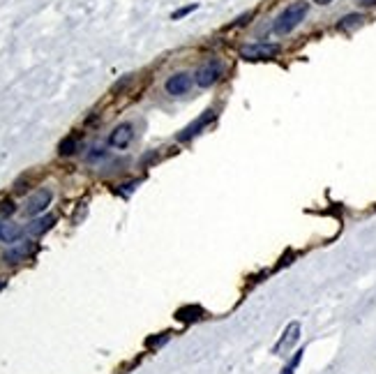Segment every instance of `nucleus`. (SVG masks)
Segmentation results:
<instances>
[{"instance_id": "18", "label": "nucleus", "mask_w": 376, "mask_h": 374, "mask_svg": "<svg viewBox=\"0 0 376 374\" xmlns=\"http://www.w3.org/2000/svg\"><path fill=\"white\" fill-rule=\"evenodd\" d=\"M100 157H107V150H104V148H93V150L88 152V162H95V159H100Z\"/></svg>"}, {"instance_id": "10", "label": "nucleus", "mask_w": 376, "mask_h": 374, "mask_svg": "<svg viewBox=\"0 0 376 374\" xmlns=\"http://www.w3.org/2000/svg\"><path fill=\"white\" fill-rule=\"evenodd\" d=\"M21 227H16V224H12V222H0V241L2 243H16L21 238Z\"/></svg>"}, {"instance_id": "21", "label": "nucleus", "mask_w": 376, "mask_h": 374, "mask_svg": "<svg viewBox=\"0 0 376 374\" xmlns=\"http://www.w3.org/2000/svg\"><path fill=\"white\" fill-rule=\"evenodd\" d=\"M123 187H125V190H120V192H125V194H129V192H132L134 187H136V183H127V185H123Z\"/></svg>"}, {"instance_id": "22", "label": "nucleus", "mask_w": 376, "mask_h": 374, "mask_svg": "<svg viewBox=\"0 0 376 374\" xmlns=\"http://www.w3.org/2000/svg\"><path fill=\"white\" fill-rule=\"evenodd\" d=\"M363 5H376V0H360Z\"/></svg>"}, {"instance_id": "12", "label": "nucleus", "mask_w": 376, "mask_h": 374, "mask_svg": "<svg viewBox=\"0 0 376 374\" xmlns=\"http://www.w3.org/2000/svg\"><path fill=\"white\" fill-rule=\"evenodd\" d=\"M53 222H56V217H53V215H44V217H39V220H35V222H30V227H28V234H30V236H39V234H44V231H49V229L53 227Z\"/></svg>"}, {"instance_id": "8", "label": "nucleus", "mask_w": 376, "mask_h": 374, "mask_svg": "<svg viewBox=\"0 0 376 374\" xmlns=\"http://www.w3.org/2000/svg\"><path fill=\"white\" fill-rule=\"evenodd\" d=\"M298 337H300V324H298V321H293V324H288V326H286V330H284L282 340L277 342L275 354H284V351H288L295 342H298Z\"/></svg>"}, {"instance_id": "6", "label": "nucleus", "mask_w": 376, "mask_h": 374, "mask_svg": "<svg viewBox=\"0 0 376 374\" xmlns=\"http://www.w3.org/2000/svg\"><path fill=\"white\" fill-rule=\"evenodd\" d=\"M132 139H134V127L129 123H123V125H118L109 134V143L113 148H127Z\"/></svg>"}, {"instance_id": "17", "label": "nucleus", "mask_w": 376, "mask_h": 374, "mask_svg": "<svg viewBox=\"0 0 376 374\" xmlns=\"http://www.w3.org/2000/svg\"><path fill=\"white\" fill-rule=\"evenodd\" d=\"M300 358H302V351H295V356H293V361L288 363L286 368H284V372L282 374H293V370L300 365Z\"/></svg>"}, {"instance_id": "23", "label": "nucleus", "mask_w": 376, "mask_h": 374, "mask_svg": "<svg viewBox=\"0 0 376 374\" xmlns=\"http://www.w3.org/2000/svg\"><path fill=\"white\" fill-rule=\"evenodd\" d=\"M314 2H319V5H328V2H332V0H314Z\"/></svg>"}, {"instance_id": "2", "label": "nucleus", "mask_w": 376, "mask_h": 374, "mask_svg": "<svg viewBox=\"0 0 376 374\" xmlns=\"http://www.w3.org/2000/svg\"><path fill=\"white\" fill-rule=\"evenodd\" d=\"M279 53V46L270 42H254V44L240 46V58L243 60H268Z\"/></svg>"}, {"instance_id": "9", "label": "nucleus", "mask_w": 376, "mask_h": 374, "mask_svg": "<svg viewBox=\"0 0 376 374\" xmlns=\"http://www.w3.org/2000/svg\"><path fill=\"white\" fill-rule=\"evenodd\" d=\"M201 317H203V310H201L199 305H185V307H180V310L176 312V319H178V321H182V324L199 321Z\"/></svg>"}, {"instance_id": "15", "label": "nucleus", "mask_w": 376, "mask_h": 374, "mask_svg": "<svg viewBox=\"0 0 376 374\" xmlns=\"http://www.w3.org/2000/svg\"><path fill=\"white\" fill-rule=\"evenodd\" d=\"M169 342V333H162V335H155V337H148L145 340V347L148 349H157V347H162V344Z\"/></svg>"}, {"instance_id": "3", "label": "nucleus", "mask_w": 376, "mask_h": 374, "mask_svg": "<svg viewBox=\"0 0 376 374\" xmlns=\"http://www.w3.org/2000/svg\"><path fill=\"white\" fill-rule=\"evenodd\" d=\"M222 72H224V67H222V63L220 60H208V63H203L196 70V86L199 88H210V86H215V83L220 81V76H222Z\"/></svg>"}, {"instance_id": "11", "label": "nucleus", "mask_w": 376, "mask_h": 374, "mask_svg": "<svg viewBox=\"0 0 376 374\" xmlns=\"http://www.w3.org/2000/svg\"><path fill=\"white\" fill-rule=\"evenodd\" d=\"M30 249H32L30 243H21V245H16V248L7 249V252H5V261H7V263H19V261H23L25 256L30 254Z\"/></svg>"}, {"instance_id": "16", "label": "nucleus", "mask_w": 376, "mask_h": 374, "mask_svg": "<svg viewBox=\"0 0 376 374\" xmlns=\"http://www.w3.org/2000/svg\"><path fill=\"white\" fill-rule=\"evenodd\" d=\"M14 210H16V206H14L12 199H2L0 201V215H12Z\"/></svg>"}, {"instance_id": "7", "label": "nucleus", "mask_w": 376, "mask_h": 374, "mask_svg": "<svg viewBox=\"0 0 376 374\" xmlns=\"http://www.w3.org/2000/svg\"><path fill=\"white\" fill-rule=\"evenodd\" d=\"M213 118H215V111H210V109H208V111H203L199 121H194V123H192V125H187V127H185V129H182V132L178 134L176 139H178V141H182V143H185V141H189V139H192V136H196V134H199L201 129H203V127L208 125V123L213 121Z\"/></svg>"}, {"instance_id": "1", "label": "nucleus", "mask_w": 376, "mask_h": 374, "mask_svg": "<svg viewBox=\"0 0 376 374\" xmlns=\"http://www.w3.org/2000/svg\"><path fill=\"white\" fill-rule=\"evenodd\" d=\"M307 9H309V5L305 2V0L291 2V5H288L286 9H284V12L275 19V23H272V30H275L277 35H288V32L293 30L295 25H300V21L307 16Z\"/></svg>"}, {"instance_id": "20", "label": "nucleus", "mask_w": 376, "mask_h": 374, "mask_svg": "<svg viewBox=\"0 0 376 374\" xmlns=\"http://www.w3.org/2000/svg\"><path fill=\"white\" fill-rule=\"evenodd\" d=\"M247 19H251V12H247V14H243V16H240L238 21H233L231 25H229V28H233V25H245L247 23Z\"/></svg>"}, {"instance_id": "4", "label": "nucleus", "mask_w": 376, "mask_h": 374, "mask_svg": "<svg viewBox=\"0 0 376 374\" xmlns=\"http://www.w3.org/2000/svg\"><path fill=\"white\" fill-rule=\"evenodd\" d=\"M164 88H166V93L173 95V97L185 95V93L192 88V74H187V72H176V74H171L169 79H166Z\"/></svg>"}, {"instance_id": "19", "label": "nucleus", "mask_w": 376, "mask_h": 374, "mask_svg": "<svg viewBox=\"0 0 376 374\" xmlns=\"http://www.w3.org/2000/svg\"><path fill=\"white\" fill-rule=\"evenodd\" d=\"M194 9H196V2H194V5H189V7H182V9H178V12H173V19H182L185 14L194 12Z\"/></svg>"}, {"instance_id": "14", "label": "nucleus", "mask_w": 376, "mask_h": 374, "mask_svg": "<svg viewBox=\"0 0 376 374\" xmlns=\"http://www.w3.org/2000/svg\"><path fill=\"white\" fill-rule=\"evenodd\" d=\"M360 23H363V16H360V14H349V16H344V19L339 21V28H342V30H349V28L360 25Z\"/></svg>"}, {"instance_id": "13", "label": "nucleus", "mask_w": 376, "mask_h": 374, "mask_svg": "<svg viewBox=\"0 0 376 374\" xmlns=\"http://www.w3.org/2000/svg\"><path fill=\"white\" fill-rule=\"evenodd\" d=\"M76 150H79V136H76V134H69L67 139H63L60 146H58L60 155H74Z\"/></svg>"}, {"instance_id": "5", "label": "nucleus", "mask_w": 376, "mask_h": 374, "mask_svg": "<svg viewBox=\"0 0 376 374\" xmlns=\"http://www.w3.org/2000/svg\"><path fill=\"white\" fill-rule=\"evenodd\" d=\"M51 199H53V192H51V190H37L30 199H28V206H25V215L32 217V215H39V213H44V208L51 203Z\"/></svg>"}]
</instances>
